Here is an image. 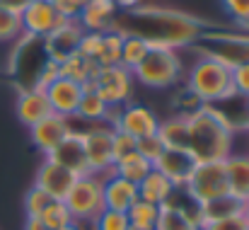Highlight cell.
<instances>
[{
  "label": "cell",
  "mask_w": 249,
  "mask_h": 230,
  "mask_svg": "<svg viewBox=\"0 0 249 230\" xmlns=\"http://www.w3.org/2000/svg\"><path fill=\"white\" fill-rule=\"evenodd\" d=\"M114 32L121 37H141L148 41L150 49H191V44L211 32L218 29L213 22L186 15L181 10H172L162 5H138L133 10L116 12L111 24Z\"/></svg>",
  "instance_id": "cell-1"
},
{
  "label": "cell",
  "mask_w": 249,
  "mask_h": 230,
  "mask_svg": "<svg viewBox=\"0 0 249 230\" xmlns=\"http://www.w3.org/2000/svg\"><path fill=\"white\" fill-rule=\"evenodd\" d=\"M184 116L189 134L186 153L196 162H223L230 153H235V134L213 114L208 104H201Z\"/></svg>",
  "instance_id": "cell-2"
},
{
  "label": "cell",
  "mask_w": 249,
  "mask_h": 230,
  "mask_svg": "<svg viewBox=\"0 0 249 230\" xmlns=\"http://www.w3.org/2000/svg\"><path fill=\"white\" fill-rule=\"evenodd\" d=\"M194 51H198L206 58H213L223 63L225 68H237L249 63V34L247 32H225V29H211L201 34L194 44Z\"/></svg>",
  "instance_id": "cell-3"
},
{
  "label": "cell",
  "mask_w": 249,
  "mask_h": 230,
  "mask_svg": "<svg viewBox=\"0 0 249 230\" xmlns=\"http://www.w3.org/2000/svg\"><path fill=\"white\" fill-rule=\"evenodd\" d=\"M186 90L201 102V104H211L218 102L223 97H228L232 90V76L230 68H225L223 63L201 56L186 73Z\"/></svg>",
  "instance_id": "cell-4"
},
{
  "label": "cell",
  "mask_w": 249,
  "mask_h": 230,
  "mask_svg": "<svg viewBox=\"0 0 249 230\" xmlns=\"http://www.w3.org/2000/svg\"><path fill=\"white\" fill-rule=\"evenodd\" d=\"M131 73L145 87L165 90V87H174L184 77V63L174 49H150Z\"/></svg>",
  "instance_id": "cell-5"
},
{
  "label": "cell",
  "mask_w": 249,
  "mask_h": 230,
  "mask_svg": "<svg viewBox=\"0 0 249 230\" xmlns=\"http://www.w3.org/2000/svg\"><path fill=\"white\" fill-rule=\"evenodd\" d=\"M75 223H94V218L104 211L102 196V174H83L75 177L68 196L63 199Z\"/></svg>",
  "instance_id": "cell-6"
},
{
  "label": "cell",
  "mask_w": 249,
  "mask_h": 230,
  "mask_svg": "<svg viewBox=\"0 0 249 230\" xmlns=\"http://www.w3.org/2000/svg\"><path fill=\"white\" fill-rule=\"evenodd\" d=\"M184 189L198 201L206 204L211 199L228 194V179H225V165L223 162H196L194 172L189 174Z\"/></svg>",
  "instance_id": "cell-7"
},
{
  "label": "cell",
  "mask_w": 249,
  "mask_h": 230,
  "mask_svg": "<svg viewBox=\"0 0 249 230\" xmlns=\"http://www.w3.org/2000/svg\"><path fill=\"white\" fill-rule=\"evenodd\" d=\"M85 87H92L109 107H124L133 92V73L124 66H104Z\"/></svg>",
  "instance_id": "cell-8"
},
{
  "label": "cell",
  "mask_w": 249,
  "mask_h": 230,
  "mask_svg": "<svg viewBox=\"0 0 249 230\" xmlns=\"http://www.w3.org/2000/svg\"><path fill=\"white\" fill-rule=\"evenodd\" d=\"M111 134H114V129L107 124H89L83 131L89 174H109L111 172V167H114Z\"/></svg>",
  "instance_id": "cell-9"
},
{
  "label": "cell",
  "mask_w": 249,
  "mask_h": 230,
  "mask_svg": "<svg viewBox=\"0 0 249 230\" xmlns=\"http://www.w3.org/2000/svg\"><path fill=\"white\" fill-rule=\"evenodd\" d=\"M19 19H22V32L29 34V37H39V39H46L63 22H68L66 17H61L56 12V7L51 5V0H32L19 12Z\"/></svg>",
  "instance_id": "cell-10"
},
{
  "label": "cell",
  "mask_w": 249,
  "mask_h": 230,
  "mask_svg": "<svg viewBox=\"0 0 249 230\" xmlns=\"http://www.w3.org/2000/svg\"><path fill=\"white\" fill-rule=\"evenodd\" d=\"M158 126H160L158 114H155L150 107L138 104V102H126V104L119 109V116H116V121H114V129H116V131H124V134L133 136L136 141L158 134Z\"/></svg>",
  "instance_id": "cell-11"
},
{
  "label": "cell",
  "mask_w": 249,
  "mask_h": 230,
  "mask_svg": "<svg viewBox=\"0 0 249 230\" xmlns=\"http://www.w3.org/2000/svg\"><path fill=\"white\" fill-rule=\"evenodd\" d=\"M49 160H53L56 165L66 167L68 172H73L75 177L89 174L87 167V155H85V136L80 131H71L51 153L46 155Z\"/></svg>",
  "instance_id": "cell-12"
},
{
  "label": "cell",
  "mask_w": 249,
  "mask_h": 230,
  "mask_svg": "<svg viewBox=\"0 0 249 230\" xmlns=\"http://www.w3.org/2000/svg\"><path fill=\"white\" fill-rule=\"evenodd\" d=\"M73 182H75V174L68 172L66 167L56 165V162L49 160V157H44V162L39 165L36 177H34V187H39L41 192H46V194H49L51 199H56V201H63V199L68 196Z\"/></svg>",
  "instance_id": "cell-13"
},
{
  "label": "cell",
  "mask_w": 249,
  "mask_h": 230,
  "mask_svg": "<svg viewBox=\"0 0 249 230\" xmlns=\"http://www.w3.org/2000/svg\"><path fill=\"white\" fill-rule=\"evenodd\" d=\"M44 92H46V97H49L51 112H53V114H61V116H66V119H71V116H75V112H78V104H80V99H83L85 87L80 82H75V80L58 77V80H53Z\"/></svg>",
  "instance_id": "cell-14"
},
{
  "label": "cell",
  "mask_w": 249,
  "mask_h": 230,
  "mask_svg": "<svg viewBox=\"0 0 249 230\" xmlns=\"http://www.w3.org/2000/svg\"><path fill=\"white\" fill-rule=\"evenodd\" d=\"M83 34H85V29L78 24V19L63 22L53 34H49V37L44 39V46H46L49 58H53V61L61 63V61H66L68 56L78 54V44H80Z\"/></svg>",
  "instance_id": "cell-15"
},
{
  "label": "cell",
  "mask_w": 249,
  "mask_h": 230,
  "mask_svg": "<svg viewBox=\"0 0 249 230\" xmlns=\"http://www.w3.org/2000/svg\"><path fill=\"white\" fill-rule=\"evenodd\" d=\"M29 134H32V143L36 146V151L49 155L71 134V119H66L61 114H49L46 119H41L39 124H34L29 129Z\"/></svg>",
  "instance_id": "cell-16"
},
{
  "label": "cell",
  "mask_w": 249,
  "mask_h": 230,
  "mask_svg": "<svg viewBox=\"0 0 249 230\" xmlns=\"http://www.w3.org/2000/svg\"><path fill=\"white\" fill-rule=\"evenodd\" d=\"M208 107L213 109V114H215L232 134L249 131L247 97H242V95H237V92H230L228 97H223V99H218V102H211Z\"/></svg>",
  "instance_id": "cell-17"
},
{
  "label": "cell",
  "mask_w": 249,
  "mask_h": 230,
  "mask_svg": "<svg viewBox=\"0 0 249 230\" xmlns=\"http://www.w3.org/2000/svg\"><path fill=\"white\" fill-rule=\"evenodd\" d=\"M15 112H17V119H19L27 129H32L34 124H39V121L46 119L49 114H53L46 92L39 90V87L19 90L17 102H15Z\"/></svg>",
  "instance_id": "cell-18"
},
{
  "label": "cell",
  "mask_w": 249,
  "mask_h": 230,
  "mask_svg": "<svg viewBox=\"0 0 249 230\" xmlns=\"http://www.w3.org/2000/svg\"><path fill=\"white\" fill-rule=\"evenodd\" d=\"M102 196H104V209L126 213L131 209V204L138 199V187L131 184L128 179L109 172V174H102Z\"/></svg>",
  "instance_id": "cell-19"
},
{
  "label": "cell",
  "mask_w": 249,
  "mask_h": 230,
  "mask_svg": "<svg viewBox=\"0 0 249 230\" xmlns=\"http://www.w3.org/2000/svg\"><path fill=\"white\" fill-rule=\"evenodd\" d=\"M194 167H196V160L186 151H172V148H165V153L153 162V170L165 174L174 187H184Z\"/></svg>",
  "instance_id": "cell-20"
},
{
  "label": "cell",
  "mask_w": 249,
  "mask_h": 230,
  "mask_svg": "<svg viewBox=\"0 0 249 230\" xmlns=\"http://www.w3.org/2000/svg\"><path fill=\"white\" fill-rule=\"evenodd\" d=\"M116 5L114 0H87L80 10V17H78V24L83 27L85 32H109L114 19H116Z\"/></svg>",
  "instance_id": "cell-21"
},
{
  "label": "cell",
  "mask_w": 249,
  "mask_h": 230,
  "mask_svg": "<svg viewBox=\"0 0 249 230\" xmlns=\"http://www.w3.org/2000/svg\"><path fill=\"white\" fill-rule=\"evenodd\" d=\"M225 179L228 194L240 204L249 199V153H230L225 160Z\"/></svg>",
  "instance_id": "cell-22"
},
{
  "label": "cell",
  "mask_w": 249,
  "mask_h": 230,
  "mask_svg": "<svg viewBox=\"0 0 249 230\" xmlns=\"http://www.w3.org/2000/svg\"><path fill=\"white\" fill-rule=\"evenodd\" d=\"M172 192H174V184L165 174H160L158 170H150V174L138 184V199H143L148 204H155V206H162L172 196Z\"/></svg>",
  "instance_id": "cell-23"
},
{
  "label": "cell",
  "mask_w": 249,
  "mask_h": 230,
  "mask_svg": "<svg viewBox=\"0 0 249 230\" xmlns=\"http://www.w3.org/2000/svg\"><path fill=\"white\" fill-rule=\"evenodd\" d=\"M158 136H160V141H162L165 148H172V151H186V146H189L186 116H184V114H174V116H169L167 121H160Z\"/></svg>",
  "instance_id": "cell-24"
},
{
  "label": "cell",
  "mask_w": 249,
  "mask_h": 230,
  "mask_svg": "<svg viewBox=\"0 0 249 230\" xmlns=\"http://www.w3.org/2000/svg\"><path fill=\"white\" fill-rule=\"evenodd\" d=\"M99 73V66L89 58H85L80 54H73L68 56L66 61H61V77H68V80H75L80 85L92 82Z\"/></svg>",
  "instance_id": "cell-25"
},
{
  "label": "cell",
  "mask_w": 249,
  "mask_h": 230,
  "mask_svg": "<svg viewBox=\"0 0 249 230\" xmlns=\"http://www.w3.org/2000/svg\"><path fill=\"white\" fill-rule=\"evenodd\" d=\"M107 114H109V104H107L92 87H85L83 99H80V104H78L75 116H78L80 121H87V124H104Z\"/></svg>",
  "instance_id": "cell-26"
},
{
  "label": "cell",
  "mask_w": 249,
  "mask_h": 230,
  "mask_svg": "<svg viewBox=\"0 0 249 230\" xmlns=\"http://www.w3.org/2000/svg\"><path fill=\"white\" fill-rule=\"evenodd\" d=\"M150 170H153V162H148L143 155L133 153L128 155V157H124V160H119L114 167H111V172L114 174H119V177H124V179H128L131 184H141L148 174H150Z\"/></svg>",
  "instance_id": "cell-27"
},
{
  "label": "cell",
  "mask_w": 249,
  "mask_h": 230,
  "mask_svg": "<svg viewBox=\"0 0 249 230\" xmlns=\"http://www.w3.org/2000/svg\"><path fill=\"white\" fill-rule=\"evenodd\" d=\"M201 216H203V223H208V221H223V218H230V216H240V201L232 199L230 194L218 196V199H211V201L201 204Z\"/></svg>",
  "instance_id": "cell-28"
},
{
  "label": "cell",
  "mask_w": 249,
  "mask_h": 230,
  "mask_svg": "<svg viewBox=\"0 0 249 230\" xmlns=\"http://www.w3.org/2000/svg\"><path fill=\"white\" fill-rule=\"evenodd\" d=\"M128 216V223L131 228H143V230H155V223H158V216H160V206L155 204H148L143 199H136L131 204V209L126 211Z\"/></svg>",
  "instance_id": "cell-29"
},
{
  "label": "cell",
  "mask_w": 249,
  "mask_h": 230,
  "mask_svg": "<svg viewBox=\"0 0 249 230\" xmlns=\"http://www.w3.org/2000/svg\"><path fill=\"white\" fill-rule=\"evenodd\" d=\"M150 51L148 41L141 39V37H124V44H121V61L119 66H124L126 71H133L143 58L145 54Z\"/></svg>",
  "instance_id": "cell-30"
},
{
  "label": "cell",
  "mask_w": 249,
  "mask_h": 230,
  "mask_svg": "<svg viewBox=\"0 0 249 230\" xmlns=\"http://www.w3.org/2000/svg\"><path fill=\"white\" fill-rule=\"evenodd\" d=\"M121 44H124V37L114 29L104 32V39H102V49H99V56H97V66L104 68V66H119L121 61Z\"/></svg>",
  "instance_id": "cell-31"
},
{
  "label": "cell",
  "mask_w": 249,
  "mask_h": 230,
  "mask_svg": "<svg viewBox=\"0 0 249 230\" xmlns=\"http://www.w3.org/2000/svg\"><path fill=\"white\" fill-rule=\"evenodd\" d=\"M155 230H198V226H194V223H191L186 216H181L177 209L160 206V216H158Z\"/></svg>",
  "instance_id": "cell-32"
},
{
  "label": "cell",
  "mask_w": 249,
  "mask_h": 230,
  "mask_svg": "<svg viewBox=\"0 0 249 230\" xmlns=\"http://www.w3.org/2000/svg\"><path fill=\"white\" fill-rule=\"evenodd\" d=\"M39 221H41L46 228L58 230V228L71 226V223H73V216H71V211H68L66 201H51V206L41 213V218H39Z\"/></svg>",
  "instance_id": "cell-33"
},
{
  "label": "cell",
  "mask_w": 249,
  "mask_h": 230,
  "mask_svg": "<svg viewBox=\"0 0 249 230\" xmlns=\"http://www.w3.org/2000/svg\"><path fill=\"white\" fill-rule=\"evenodd\" d=\"M51 201H56V199H51L39 187H32L24 194V213H27V218H41V213L51 206Z\"/></svg>",
  "instance_id": "cell-34"
},
{
  "label": "cell",
  "mask_w": 249,
  "mask_h": 230,
  "mask_svg": "<svg viewBox=\"0 0 249 230\" xmlns=\"http://www.w3.org/2000/svg\"><path fill=\"white\" fill-rule=\"evenodd\" d=\"M22 34H24V32H22V19H19V15H15V12L0 7V44H5V41H17Z\"/></svg>",
  "instance_id": "cell-35"
},
{
  "label": "cell",
  "mask_w": 249,
  "mask_h": 230,
  "mask_svg": "<svg viewBox=\"0 0 249 230\" xmlns=\"http://www.w3.org/2000/svg\"><path fill=\"white\" fill-rule=\"evenodd\" d=\"M128 228H131L128 216L124 211H111V209H104L92 223V230H128Z\"/></svg>",
  "instance_id": "cell-36"
},
{
  "label": "cell",
  "mask_w": 249,
  "mask_h": 230,
  "mask_svg": "<svg viewBox=\"0 0 249 230\" xmlns=\"http://www.w3.org/2000/svg\"><path fill=\"white\" fill-rule=\"evenodd\" d=\"M133 153H136V138L114 129V134H111V157H114V165Z\"/></svg>",
  "instance_id": "cell-37"
},
{
  "label": "cell",
  "mask_w": 249,
  "mask_h": 230,
  "mask_svg": "<svg viewBox=\"0 0 249 230\" xmlns=\"http://www.w3.org/2000/svg\"><path fill=\"white\" fill-rule=\"evenodd\" d=\"M136 153L143 155L148 162H155L160 155L165 153V146H162L160 136L153 134V136H145V138H138V141H136Z\"/></svg>",
  "instance_id": "cell-38"
},
{
  "label": "cell",
  "mask_w": 249,
  "mask_h": 230,
  "mask_svg": "<svg viewBox=\"0 0 249 230\" xmlns=\"http://www.w3.org/2000/svg\"><path fill=\"white\" fill-rule=\"evenodd\" d=\"M102 39H104V34H99V32H85L80 44H78V54L97 63V56H99V49H102Z\"/></svg>",
  "instance_id": "cell-39"
},
{
  "label": "cell",
  "mask_w": 249,
  "mask_h": 230,
  "mask_svg": "<svg viewBox=\"0 0 249 230\" xmlns=\"http://www.w3.org/2000/svg\"><path fill=\"white\" fill-rule=\"evenodd\" d=\"M230 76H232V90L242 97H249V63L232 68Z\"/></svg>",
  "instance_id": "cell-40"
},
{
  "label": "cell",
  "mask_w": 249,
  "mask_h": 230,
  "mask_svg": "<svg viewBox=\"0 0 249 230\" xmlns=\"http://www.w3.org/2000/svg\"><path fill=\"white\" fill-rule=\"evenodd\" d=\"M223 7L228 10V15L232 19H237L240 24H245L249 19V0H223Z\"/></svg>",
  "instance_id": "cell-41"
},
{
  "label": "cell",
  "mask_w": 249,
  "mask_h": 230,
  "mask_svg": "<svg viewBox=\"0 0 249 230\" xmlns=\"http://www.w3.org/2000/svg\"><path fill=\"white\" fill-rule=\"evenodd\" d=\"M61 77V63L58 61H53V58H49L46 63H44V68H41V76H39V82H36V87L39 90H46L53 80H58Z\"/></svg>",
  "instance_id": "cell-42"
},
{
  "label": "cell",
  "mask_w": 249,
  "mask_h": 230,
  "mask_svg": "<svg viewBox=\"0 0 249 230\" xmlns=\"http://www.w3.org/2000/svg\"><path fill=\"white\" fill-rule=\"evenodd\" d=\"M198 230H247V226H245L242 216H230V218H223V221H208Z\"/></svg>",
  "instance_id": "cell-43"
},
{
  "label": "cell",
  "mask_w": 249,
  "mask_h": 230,
  "mask_svg": "<svg viewBox=\"0 0 249 230\" xmlns=\"http://www.w3.org/2000/svg\"><path fill=\"white\" fill-rule=\"evenodd\" d=\"M29 2H32V0H0V7H5V10H10V12L19 15Z\"/></svg>",
  "instance_id": "cell-44"
},
{
  "label": "cell",
  "mask_w": 249,
  "mask_h": 230,
  "mask_svg": "<svg viewBox=\"0 0 249 230\" xmlns=\"http://www.w3.org/2000/svg\"><path fill=\"white\" fill-rule=\"evenodd\" d=\"M116 10H133L138 5H143V0H114Z\"/></svg>",
  "instance_id": "cell-45"
},
{
  "label": "cell",
  "mask_w": 249,
  "mask_h": 230,
  "mask_svg": "<svg viewBox=\"0 0 249 230\" xmlns=\"http://www.w3.org/2000/svg\"><path fill=\"white\" fill-rule=\"evenodd\" d=\"M24 230H51V228H46L39 218H27L24 221Z\"/></svg>",
  "instance_id": "cell-46"
},
{
  "label": "cell",
  "mask_w": 249,
  "mask_h": 230,
  "mask_svg": "<svg viewBox=\"0 0 249 230\" xmlns=\"http://www.w3.org/2000/svg\"><path fill=\"white\" fill-rule=\"evenodd\" d=\"M240 216H242V221H245V226H247V230H249V199L240 204Z\"/></svg>",
  "instance_id": "cell-47"
},
{
  "label": "cell",
  "mask_w": 249,
  "mask_h": 230,
  "mask_svg": "<svg viewBox=\"0 0 249 230\" xmlns=\"http://www.w3.org/2000/svg\"><path fill=\"white\" fill-rule=\"evenodd\" d=\"M58 230H85V228L80 226V223H75V221H73L71 226H66V228H58Z\"/></svg>",
  "instance_id": "cell-48"
},
{
  "label": "cell",
  "mask_w": 249,
  "mask_h": 230,
  "mask_svg": "<svg viewBox=\"0 0 249 230\" xmlns=\"http://www.w3.org/2000/svg\"><path fill=\"white\" fill-rule=\"evenodd\" d=\"M128 230H143V228H128Z\"/></svg>",
  "instance_id": "cell-49"
},
{
  "label": "cell",
  "mask_w": 249,
  "mask_h": 230,
  "mask_svg": "<svg viewBox=\"0 0 249 230\" xmlns=\"http://www.w3.org/2000/svg\"><path fill=\"white\" fill-rule=\"evenodd\" d=\"M78 2H83V5H85V2H87V0H78Z\"/></svg>",
  "instance_id": "cell-50"
}]
</instances>
